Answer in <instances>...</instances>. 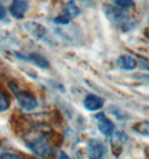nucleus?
I'll list each match as a JSON object with an SVG mask.
<instances>
[{
	"label": "nucleus",
	"mask_w": 149,
	"mask_h": 159,
	"mask_svg": "<svg viewBox=\"0 0 149 159\" xmlns=\"http://www.w3.org/2000/svg\"><path fill=\"white\" fill-rule=\"evenodd\" d=\"M101 9H102L105 15H106L107 19L117 27L118 29L121 30V31H130L136 26L135 21L128 16L123 9L111 5H108V3H104Z\"/></svg>",
	"instance_id": "f257e3e1"
},
{
	"label": "nucleus",
	"mask_w": 149,
	"mask_h": 159,
	"mask_svg": "<svg viewBox=\"0 0 149 159\" xmlns=\"http://www.w3.org/2000/svg\"><path fill=\"white\" fill-rule=\"evenodd\" d=\"M25 146H26V148L29 149L35 156L39 157L41 159L49 158L55 152L53 147L50 145L46 135H43V134H38L34 137L28 138L25 141Z\"/></svg>",
	"instance_id": "f03ea898"
},
{
	"label": "nucleus",
	"mask_w": 149,
	"mask_h": 159,
	"mask_svg": "<svg viewBox=\"0 0 149 159\" xmlns=\"http://www.w3.org/2000/svg\"><path fill=\"white\" fill-rule=\"evenodd\" d=\"M15 97H16V100L18 102L19 107L25 111H34L38 107V100L36 98V96L28 90L19 89L15 93Z\"/></svg>",
	"instance_id": "7ed1b4c3"
},
{
	"label": "nucleus",
	"mask_w": 149,
	"mask_h": 159,
	"mask_svg": "<svg viewBox=\"0 0 149 159\" xmlns=\"http://www.w3.org/2000/svg\"><path fill=\"white\" fill-rule=\"evenodd\" d=\"M79 13L80 10L77 7V5H76V2H74V0H70L65 6V8L62 9L61 13L53 19V22L57 25H68Z\"/></svg>",
	"instance_id": "20e7f679"
},
{
	"label": "nucleus",
	"mask_w": 149,
	"mask_h": 159,
	"mask_svg": "<svg viewBox=\"0 0 149 159\" xmlns=\"http://www.w3.org/2000/svg\"><path fill=\"white\" fill-rule=\"evenodd\" d=\"M107 152V148L102 141L90 139L87 143V156L89 159H102Z\"/></svg>",
	"instance_id": "39448f33"
},
{
	"label": "nucleus",
	"mask_w": 149,
	"mask_h": 159,
	"mask_svg": "<svg viewBox=\"0 0 149 159\" xmlns=\"http://www.w3.org/2000/svg\"><path fill=\"white\" fill-rule=\"evenodd\" d=\"M15 56L18 59L31 62V64L36 65V66L41 69H48L49 67H50L48 59L45 58V57H43V55H40V53L29 52V53H27V55H22V53H20V52H15Z\"/></svg>",
	"instance_id": "423d86ee"
},
{
	"label": "nucleus",
	"mask_w": 149,
	"mask_h": 159,
	"mask_svg": "<svg viewBox=\"0 0 149 159\" xmlns=\"http://www.w3.org/2000/svg\"><path fill=\"white\" fill-rule=\"evenodd\" d=\"M25 29L28 34H30L31 37H34L36 40H46L48 37V31L43 25L38 24L35 21H29L25 24Z\"/></svg>",
	"instance_id": "0eeeda50"
},
{
	"label": "nucleus",
	"mask_w": 149,
	"mask_h": 159,
	"mask_svg": "<svg viewBox=\"0 0 149 159\" xmlns=\"http://www.w3.org/2000/svg\"><path fill=\"white\" fill-rule=\"evenodd\" d=\"M95 118H96L97 122H98V124H97V125H98V129L102 133V135H105L106 137H110V136L114 135L115 129H116L115 124L106 116V115L97 114L96 116H95Z\"/></svg>",
	"instance_id": "6e6552de"
},
{
	"label": "nucleus",
	"mask_w": 149,
	"mask_h": 159,
	"mask_svg": "<svg viewBox=\"0 0 149 159\" xmlns=\"http://www.w3.org/2000/svg\"><path fill=\"white\" fill-rule=\"evenodd\" d=\"M28 10V2L26 0H11L9 5V12L15 19H24Z\"/></svg>",
	"instance_id": "1a4fd4ad"
},
{
	"label": "nucleus",
	"mask_w": 149,
	"mask_h": 159,
	"mask_svg": "<svg viewBox=\"0 0 149 159\" xmlns=\"http://www.w3.org/2000/svg\"><path fill=\"white\" fill-rule=\"evenodd\" d=\"M104 99L96 95H87L85 100H84V106L89 111H96L102 108L104 106Z\"/></svg>",
	"instance_id": "9d476101"
},
{
	"label": "nucleus",
	"mask_w": 149,
	"mask_h": 159,
	"mask_svg": "<svg viewBox=\"0 0 149 159\" xmlns=\"http://www.w3.org/2000/svg\"><path fill=\"white\" fill-rule=\"evenodd\" d=\"M117 65L119 66L120 69L126 70V71H129V70H133V69L137 67V61L135 58H133L131 56H121L118 58L117 60Z\"/></svg>",
	"instance_id": "9b49d317"
},
{
	"label": "nucleus",
	"mask_w": 149,
	"mask_h": 159,
	"mask_svg": "<svg viewBox=\"0 0 149 159\" xmlns=\"http://www.w3.org/2000/svg\"><path fill=\"white\" fill-rule=\"evenodd\" d=\"M10 108V97L3 89H0V114L8 111Z\"/></svg>",
	"instance_id": "f8f14e48"
},
{
	"label": "nucleus",
	"mask_w": 149,
	"mask_h": 159,
	"mask_svg": "<svg viewBox=\"0 0 149 159\" xmlns=\"http://www.w3.org/2000/svg\"><path fill=\"white\" fill-rule=\"evenodd\" d=\"M133 130L145 137H149V121H140L133 126Z\"/></svg>",
	"instance_id": "ddd939ff"
},
{
	"label": "nucleus",
	"mask_w": 149,
	"mask_h": 159,
	"mask_svg": "<svg viewBox=\"0 0 149 159\" xmlns=\"http://www.w3.org/2000/svg\"><path fill=\"white\" fill-rule=\"evenodd\" d=\"M116 7L120 9H129L135 7V2L133 0H112Z\"/></svg>",
	"instance_id": "4468645a"
},
{
	"label": "nucleus",
	"mask_w": 149,
	"mask_h": 159,
	"mask_svg": "<svg viewBox=\"0 0 149 159\" xmlns=\"http://www.w3.org/2000/svg\"><path fill=\"white\" fill-rule=\"evenodd\" d=\"M0 159H24L19 155L13 154V152H3L0 155Z\"/></svg>",
	"instance_id": "2eb2a0df"
},
{
	"label": "nucleus",
	"mask_w": 149,
	"mask_h": 159,
	"mask_svg": "<svg viewBox=\"0 0 149 159\" xmlns=\"http://www.w3.org/2000/svg\"><path fill=\"white\" fill-rule=\"evenodd\" d=\"M6 16H7V10L3 6L0 5V20H3L6 19Z\"/></svg>",
	"instance_id": "dca6fc26"
},
{
	"label": "nucleus",
	"mask_w": 149,
	"mask_h": 159,
	"mask_svg": "<svg viewBox=\"0 0 149 159\" xmlns=\"http://www.w3.org/2000/svg\"><path fill=\"white\" fill-rule=\"evenodd\" d=\"M141 60V67L142 68H146V70H149V60L148 59H145V58H141V57H139Z\"/></svg>",
	"instance_id": "f3484780"
},
{
	"label": "nucleus",
	"mask_w": 149,
	"mask_h": 159,
	"mask_svg": "<svg viewBox=\"0 0 149 159\" xmlns=\"http://www.w3.org/2000/svg\"><path fill=\"white\" fill-rule=\"evenodd\" d=\"M58 159H70V157L68 156V155L66 154V152H60L59 154V156H58Z\"/></svg>",
	"instance_id": "a211bd4d"
}]
</instances>
